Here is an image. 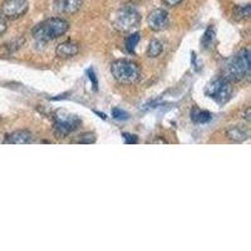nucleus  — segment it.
I'll return each instance as SVG.
<instances>
[{
	"instance_id": "1",
	"label": "nucleus",
	"mask_w": 251,
	"mask_h": 251,
	"mask_svg": "<svg viewBox=\"0 0 251 251\" xmlns=\"http://www.w3.org/2000/svg\"><path fill=\"white\" fill-rule=\"evenodd\" d=\"M250 50L243 49L236 55L225 60L223 68V78L228 82H239L248 77L250 75Z\"/></svg>"
},
{
	"instance_id": "2",
	"label": "nucleus",
	"mask_w": 251,
	"mask_h": 251,
	"mask_svg": "<svg viewBox=\"0 0 251 251\" xmlns=\"http://www.w3.org/2000/svg\"><path fill=\"white\" fill-rule=\"evenodd\" d=\"M69 29V23L62 18H49L33 29V37L42 43L62 37Z\"/></svg>"
},
{
	"instance_id": "3",
	"label": "nucleus",
	"mask_w": 251,
	"mask_h": 251,
	"mask_svg": "<svg viewBox=\"0 0 251 251\" xmlns=\"http://www.w3.org/2000/svg\"><path fill=\"white\" fill-rule=\"evenodd\" d=\"M111 72L114 79L125 84H131V83L137 82L141 78L140 67L133 62L121 59L112 63Z\"/></svg>"
},
{
	"instance_id": "4",
	"label": "nucleus",
	"mask_w": 251,
	"mask_h": 251,
	"mask_svg": "<svg viewBox=\"0 0 251 251\" xmlns=\"http://www.w3.org/2000/svg\"><path fill=\"white\" fill-rule=\"evenodd\" d=\"M80 125V118L66 109H58L54 113V129L59 137H67L72 132L77 131Z\"/></svg>"
},
{
	"instance_id": "5",
	"label": "nucleus",
	"mask_w": 251,
	"mask_h": 251,
	"mask_svg": "<svg viewBox=\"0 0 251 251\" xmlns=\"http://www.w3.org/2000/svg\"><path fill=\"white\" fill-rule=\"evenodd\" d=\"M205 93L207 97L212 98L215 102H217L220 106L231 100L232 97V86L231 82L224 79L223 77L212 80L205 89Z\"/></svg>"
},
{
	"instance_id": "6",
	"label": "nucleus",
	"mask_w": 251,
	"mask_h": 251,
	"mask_svg": "<svg viewBox=\"0 0 251 251\" xmlns=\"http://www.w3.org/2000/svg\"><path fill=\"white\" fill-rule=\"evenodd\" d=\"M141 15L133 8L120 9L113 17L114 28L121 31H128L140 24Z\"/></svg>"
},
{
	"instance_id": "7",
	"label": "nucleus",
	"mask_w": 251,
	"mask_h": 251,
	"mask_svg": "<svg viewBox=\"0 0 251 251\" xmlns=\"http://www.w3.org/2000/svg\"><path fill=\"white\" fill-rule=\"evenodd\" d=\"M28 9L29 4L26 0H4L0 12H1V17L5 19L15 20L23 17L28 12Z\"/></svg>"
},
{
	"instance_id": "8",
	"label": "nucleus",
	"mask_w": 251,
	"mask_h": 251,
	"mask_svg": "<svg viewBox=\"0 0 251 251\" xmlns=\"http://www.w3.org/2000/svg\"><path fill=\"white\" fill-rule=\"evenodd\" d=\"M147 23H149V26L152 30H165L170 24L169 13L166 12L165 9H154L153 12L150 13L149 18H147Z\"/></svg>"
},
{
	"instance_id": "9",
	"label": "nucleus",
	"mask_w": 251,
	"mask_h": 251,
	"mask_svg": "<svg viewBox=\"0 0 251 251\" xmlns=\"http://www.w3.org/2000/svg\"><path fill=\"white\" fill-rule=\"evenodd\" d=\"M83 0H54L55 12L59 14H75L82 8Z\"/></svg>"
},
{
	"instance_id": "10",
	"label": "nucleus",
	"mask_w": 251,
	"mask_h": 251,
	"mask_svg": "<svg viewBox=\"0 0 251 251\" xmlns=\"http://www.w3.org/2000/svg\"><path fill=\"white\" fill-rule=\"evenodd\" d=\"M31 140H33L31 132L26 129H18V131L6 134L4 142L8 145H26V143H30Z\"/></svg>"
},
{
	"instance_id": "11",
	"label": "nucleus",
	"mask_w": 251,
	"mask_h": 251,
	"mask_svg": "<svg viewBox=\"0 0 251 251\" xmlns=\"http://www.w3.org/2000/svg\"><path fill=\"white\" fill-rule=\"evenodd\" d=\"M226 136L235 142H244L250 137V131L248 127H244V126H231L226 131Z\"/></svg>"
},
{
	"instance_id": "12",
	"label": "nucleus",
	"mask_w": 251,
	"mask_h": 251,
	"mask_svg": "<svg viewBox=\"0 0 251 251\" xmlns=\"http://www.w3.org/2000/svg\"><path fill=\"white\" fill-rule=\"evenodd\" d=\"M79 51V46L75 42H64V43H60L59 46L55 48V54L59 58H71L75 57L78 54Z\"/></svg>"
},
{
	"instance_id": "13",
	"label": "nucleus",
	"mask_w": 251,
	"mask_h": 251,
	"mask_svg": "<svg viewBox=\"0 0 251 251\" xmlns=\"http://www.w3.org/2000/svg\"><path fill=\"white\" fill-rule=\"evenodd\" d=\"M190 117L194 121L195 123H199V125H205V123L210 122L212 120V114L207 111H203V109L194 108L190 113Z\"/></svg>"
},
{
	"instance_id": "14",
	"label": "nucleus",
	"mask_w": 251,
	"mask_h": 251,
	"mask_svg": "<svg viewBox=\"0 0 251 251\" xmlns=\"http://www.w3.org/2000/svg\"><path fill=\"white\" fill-rule=\"evenodd\" d=\"M163 51V43L158 39H152L147 48V57L157 58Z\"/></svg>"
},
{
	"instance_id": "15",
	"label": "nucleus",
	"mask_w": 251,
	"mask_h": 251,
	"mask_svg": "<svg viewBox=\"0 0 251 251\" xmlns=\"http://www.w3.org/2000/svg\"><path fill=\"white\" fill-rule=\"evenodd\" d=\"M251 15V6L250 4L245 5H239L234 9V18L237 20L249 19Z\"/></svg>"
},
{
	"instance_id": "16",
	"label": "nucleus",
	"mask_w": 251,
	"mask_h": 251,
	"mask_svg": "<svg viewBox=\"0 0 251 251\" xmlns=\"http://www.w3.org/2000/svg\"><path fill=\"white\" fill-rule=\"evenodd\" d=\"M215 35H216V33H215L214 26H208V28L205 30V33H203L202 39H201V44H202L203 48L205 49L211 48V46L214 44Z\"/></svg>"
},
{
	"instance_id": "17",
	"label": "nucleus",
	"mask_w": 251,
	"mask_h": 251,
	"mask_svg": "<svg viewBox=\"0 0 251 251\" xmlns=\"http://www.w3.org/2000/svg\"><path fill=\"white\" fill-rule=\"evenodd\" d=\"M140 40H141L140 33H133V34L129 35V37L126 39V48H127V50H128L129 53H132V54H134V49H136V47H137Z\"/></svg>"
},
{
	"instance_id": "18",
	"label": "nucleus",
	"mask_w": 251,
	"mask_h": 251,
	"mask_svg": "<svg viewBox=\"0 0 251 251\" xmlns=\"http://www.w3.org/2000/svg\"><path fill=\"white\" fill-rule=\"evenodd\" d=\"M112 117L117 121H126L129 118V114L128 112H126L125 109L113 108V111H112Z\"/></svg>"
},
{
	"instance_id": "19",
	"label": "nucleus",
	"mask_w": 251,
	"mask_h": 251,
	"mask_svg": "<svg viewBox=\"0 0 251 251\" xmlns=\"http://www.w3.org/2000/svg\"><path fill=\"white\" fill-rule=\"evenodd\" d=\"M78 143H87V145H91V143L96 142V136L93 133H84L79 137V140L77 141Z\"/></svg>"
},
{
	"instance_id": "20",
	"label": "nucleus",
	"mask_w": 251,
	"mask_h": 251,
	"mask_svg": "<svg viewBox=\"0 0 251 251\" xmlns=\"http://www.w3.org/2000/svg\"><path fill=\"white\" fill-rule=\"evenodd\" d=\"M87 75H88L89 80H91L92 86H93V89H94V91H97V89H98V79H97V75H96V73H94V69L89 68L88 71H87Z\"/></svg>"
},
{
	"instance_id": "21",
	"label": "nucleus",
	"mask_w": 251,
	"mask_h": 251,
	"mask_svg": "<svg viewBox=\"0 0 251 251\" xmlns=\"http://www.w3.org/2000/svg\"><path fill=\"white\" fill-rule=\"evenodd\" d=\"M123 138L127 145H136L138 143V137L136 134H129V133H123Z\"/></svg>"
},
{
	"instance_id": "22",
	"label": "nucleus",
	"mask_w": 251,
	"mask_h": 251,
	"mask_svg": "<svg viewBox=\"0 0 251 251\" xmlns=\"http://www.w3.org/2000/svg\"><path fill=\"white\" fill-rule=\"evenodd\" d=\"M6 29H8V25H6L5 18L0 15V35H3L6 31Z\"/></svg>"
},
{
	"instance_id": "23",
	"label": "nucleus",
	"mask_w": 251,
	"mask_h": 251,
	"mask_svg": "<svg viewBox=\"0 0 251 251\" xmlns=\"http://www.w3.org/2000/svg\"><path fill=\"white\" fill-rule=\"evenodd\" d=\"M162 1L166 4V5L176 6V5H178V4H180L182 0H162Z\"/></svg>"
},
{
	"instance_id": "24",
	"label": "nucleus",
	"mask_w": 251,
	"mask_h": 251,
	"mask_svg": "<svg viewBox=\"0 0 251 251\" xmlns=\"http://www.w3.org/2000/svg\"><path fill=\"white\" fill-rule=\"evenodd\" d=\"M243 118H244V120H245L248 123L251 121V108H250V107H248V108H246V111H245V113H244Z\"/></svg>"
},
{
	"instance_id": "25",
	"label": "nucleus",
	"mask_w": 251,
	"mask_h": 251,
	"mask_svg": "<svg viewBox=\"0 0 251 251\" xmlns=\"http://www.w3.org/2000/svg\"><path fill=\"white\" fill-rule=\"evenodd\" d=\"M192 66H194V68H195V71H200V64H199V63H197V60H196V54H195V53H192Z\"/></svg>"
},
{
	"instance_id": "26",
	"label": "nucleus",
	"mask_w": 251,
	"mask_h": 251,
	"mask_svg": "<svg viewBox=\"0 0 251 251\" xmlns=\"http://www.w3.org/2000/svg\"><path fill=\"white\" fill-rule=\"evenodd\" d=\"M94 112H96V113L98 114V117L103 118V120H106V114H104V113H100V112H97V111H94Z\"/></svg>"
}]
</instances>
